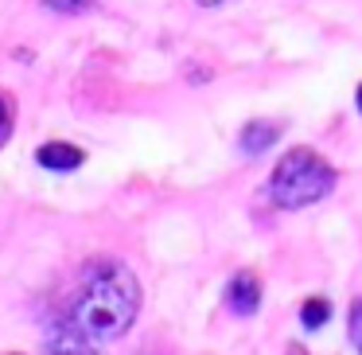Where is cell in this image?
I'll use <instances>...</instances> for the list:
<instances>
[{
	"instance_id": "cell-5",
	"label": "cell",
	"mask_w": 362,
	"mask_h": 355,
	"mask_svg": "<svg viewBox=\"0 0 362 355\" xmlns=\"http://www.w3.org/2000/svg\"><path fill=\"white\" fill-rule=\"evenodd\" d=\"M284 133V121H250V125L238 133V145H242V152H250V157H257V152H265L269 145H276V137Z\"/></svg>"
},
{
	"instance_id": "cell-2",
	"label": "cell",
	"mask_w": 362,
	"mask_h": 355,
	"mask_svg": "<svg viewBox=\"0 0 362 355\" xmlns=\"http://www.w3.org/2000/svg\"><path fill=\"white\" fill-rule=\"evenodd\" d=\"M331 188H335V168L315 149H304V145L284 152L276 160L273 176H269V196L284 211H300V207L320 203V199L331 196Z\"/></svg>"
},
{
	"instance_id": "cell-8",
	"label": "cell",
	"mask_w": 362,
	"mask_h": 355,
	"mask_svg": "<svg viewBox=\"0 0 362 355\" xmlns=\"http://www.w3.org/2000/svg\"><path fill=\"white\" fill-rule=\"evenodd\" d=\"M43 9L59 12V16H82V12H90L98 4V0H40Z\"/></svg>"
},
{
	"instance_id": "cell-7",
	"label": "cell",
	"mask_w": 362,
	"mask_h": 355,
	"mask_svg": "<svg viewBox=\"0 0 362 355\" xmlns=\"http://www.w3.org/2000/svg\"><path fill=\"white\" fill-rule=\"evenodd\" d=\"M331 320V300L327 297H308L304 305H300V324L304 328H323V324Z\"/></svg>"
},
{
	"instance_id": "cell-13",
	"label": "cell",
	"mask_w": 362,
	"mask_h": 355,
	"mask_svg": "<svg viewBox=\"0 0 362 355\" xmlns=\"http://www.w3.org/2000/svg\"><path fill=\"white\" fill-rule=\"evenodd\" d=\"M354 106H358V113H362V86L354 90Z\"/></svg>"
},
{
	"instance_id": "cell-9",
	"label": "cell",
	"mask_w": 362,
	"mask_h": 355,
	"mask_svg": "<svg viewBox=\"0 0 362 355\" xmlns=\"http://www.w3.org/2000/svg\"><path fill=\"white\" fill-rule=\"evenodd\" d=\"M346 328H351V344L362 351V297L351 305V316H346Z\"/></svg>"
},
{
	"instance_id": "cell-3",
	"label": "cell",
	"mask_w": 362,
	"mask_h": 355,
	"mask_svg": "<svg viewBox=\"0 0 362 355\" xmlns=\"http://www.w3.org/2000/svg\"><path fill=\"white\" fill-rule=\"evenodd\" d=\"M226 305H230V312H238V316H253L261 308V281L250 274V269H242L238 277H230Z\"/></svg>"
},
{
	"instance_id": "cell-12",
	"label": "cell",
	"mask_w": 362,
	"mask_h": 355,
	"mask_svg": "<svg viewBox=\"0 0 362 355\" xmlns=\"http://www.w3.org/2000/svg\"><path fill=\"white\" fill-rule=\"evenodd\" d=\"M195 4H203V9H218V4H226V0H195Z\"/></svg>"
},
{
	"instance_id": "cell-11",
	"label": "cell",
	"mask_w": 362,
	"mask_h": 355,
	"mask_svg": "<svg viewBox=\"0 0 362 355\" xmlns=\"http://www.w3.org/2000/svg\"><path fill=\"white\" fill-rule=\"evenodd\" d=\"M284 355H308V351L300 344H288V347H284Z\"/></svg>"
},
{
	"instance_id": "cell-1",
	"label": "cell",
	"mask_w": 362,
	"mask_h": 355,
	"mask_svg": "<svg viewBox=\"0 0 362 355\" xmlns=\"http://www.w3.org/2000/svg\"><path fill=\"white\" fill-rule=\"evenodd\" d=\"M136 312H141V281L133 269L125 261H90L71 297L66 320L90 344H110L133 328Z\"/></svg>"
},
{
	"instance_id": "cell-10",
	"label": "cell",
	"mask_w": 362,
	"mask_h": 355,
	"mask_svg": "<svg viewBox=\"0 0 362 355\" xmlns=\"http://www.w3.org/2000/svg\"><path fill=\"white\" fill-rule=\"evenodd\" d=\"M8 133H12V106H8V98L0 94V145L8 141Z\"/></svg>"
},
{
	"instance_id": "cell-6",
	"label": "cell",
	"mask_w": 362,
	"mask_h": 355,
	"mask_svg": "<svg viewBox=\"0 0 362 355\" xmlns=\"http://www.w3.org/2000/svg\"><path fill=\"white\" fill-rule=\"evenodd\" d=\"M47 351L51 355H94V347H90V339L82 336L71 320H63V324H55V332L47 336Z\"/></svg>"
},
{
	"instance_id": "cell-4",
	"label": "cell",
	"mask_w": 362,
	"mask_h": 355,
	"mask_svg": "<svg viewBox=\"0 0 362 355\" xmlns=\"http://www.w3.org/2000/svg\"><path fill=\"white\" fill-rule=\"evenodd\" d=\"M82 160H86V152L66 145V141H47V145L35 149V164L47 168V172H74Z\"/></svg>"
}]
</instances>
